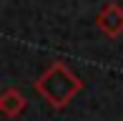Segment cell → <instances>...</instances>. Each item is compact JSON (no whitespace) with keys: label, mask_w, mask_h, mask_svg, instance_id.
<instances>
[{"label":"cell","mask_w":123,"mask_h":121,"mask_svg":"<svg viewBox=\"0 0 123 121\" xmlns=\"http://www.w3.org/2000/svg\"><path fill=\"white\" fill-rule=\"evenodd\" d=\"M33 91L48 103L50 108H65L70 101L83 91L80 76H75L63 60H53L35 81H33Z\"/></svg>","instance_id":"6da1fadb"},{"label":"cell","mask_w":123,"mask_h":121,"mask_svg":"<svg viewBox=\"0 0 123 121\" xmlns=\"http://www.w3.org/2000/svg\"><path fill=\"white\" fill-rule=\"evenodd\" d=\"M96 25H98V30H103L108 38H118L123 33V8L118 3H108L98 13Z\"/></svg>","instance_id":"7a4b0ae2"},{"label":"cell","mask_w":123,"mask_h":121,"mask_svg":"<svg viewBox=\"0 0 123 121\" xmlns=\"http://www.w3.org/2000/svg\"><path fill=\"white\" fill-rule=\"evenodd\" d=\"M25 108H28V98H25V93L20 88H5L3 91V96H0V111L8 119L20 116Z\"/></svg>","instance_id":"3957f363"}]
</instances>
